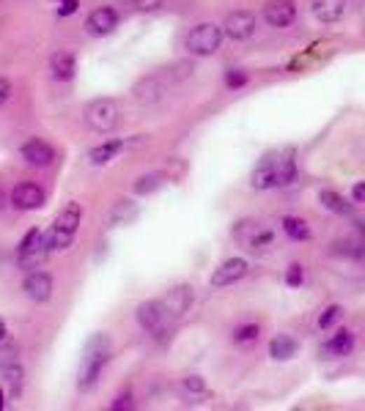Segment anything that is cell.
<instances>
[{"label": "cell", "instance_id": "6da1fadb", "mask_svg": "<svg viewBox=\"0 0 365 411\" xmlns=\"http://www.w3.org/2000/svg\"><path fill=\"white\" fill-rule=\"evenodd\" d=\"M110 351H113V340L110 335H94L88 343H85V351H83V362H80V373H77V386L83 392H91L97 384H99L102 373L110 362Z\"/></svg>", "mask_w": 365, "mask_h": 411}, {"label": "cell", "instance_id": "7a4b0ae2", "mask_svg": "<svg viewBox=\"0 0 365 411\" xmlns=\"http://www.w3.org/2000/svg\"><path fill=\"white\" fill-rule=\"evenodd\" d=\"M80 220H83V209L77 200H69L67 206L58 211L55 222L47 228V236H50V244H53V253L58 250H69L74 236H77V228H80Z\"/></svg>", "mask_w": 365, "mask_h": 411}, {"label": "cell", "instance_id": "3957f363", "mask_svg": "<svg viewBox=\"0 0 365 411\" xmlns=\"http://www.w3.org/2000/svg\"><path fill=\"white\" fill-rule=\"evenodd\" d=\"M83 118H85V124L94 129V132L110 134V132H116L118 124H121V107H118L116 99L99 96V99H91V102L85 104Z\"/></svg>", "mask_w": 365, "mask_h": 411}, {"label": "cell", "instance_id": "277c9868", "mask_svg": "<svg viewBox=\"0 0 365 411\" xmlns=\"http://www.w3.org/2000/svg\"><path fill=\"white\" fill-rule=\"evenodd\" d=\"M50 253H53V244H50L47 230L41 233L39 228H34L25 233V239L17 247V263H20V269L34 272V269H41V263L50 258Z\"/></svg>", "mask_w": 365, "mask_h": 411}, {"label": "cell", "instance_id": "5b68a950", "mask_svg": "<svg viewBox=\"0 0 365 411\" xmlns=\"http://www.w3.org/2000/svg\"><path fill=\"white\" fill-rule=\"evenodd\" d=\"M226 33L223 25H214V22H200L195 28H190V33L184 36V50L195 58H209L220 50Z\"/></svg>", "mask_w": 365, "mask_h": 411}, {"label": "cell", "instance_id": "8992f818", "mask_svg": "<svg viewBox=\"0 0 365 411\" xmlns=\"http://www.w3.org/2000/svg\"><path fill=\"white\" fill-rule=\"evenodd\" d=\"M167 85H170V80H167L163 71H160V74H149V77H143V80L135 85V99H137L143 107H154V104H160V102L165 99Z\"/></svg>", "mask_w": 365, "mask_h": 411}, {"label": "cell", "instance_id": "52a82bcc", "mask_svg": "<svg viewBox=\"0 0 365 411\" xmlns=\"http://www.w3.org/2000/svg\"><path fill=\"white\" fill-rule=\"evenodd\" d=\"M135 318H137V323H140L143 332H149V335L163 332L165 318H167L163 299H146V302H140L137 310H135Z\"/></svg>", "mask_w": 365, "mask_h": 411}, {"label": "cell", "instance_id": "ba28073f", "mask_svg": "<svg viewBox=\"0 0 365 411\" xmlns=\"http://www.w3.org/2000/svg\"><path fill=\"white\" fill-rule=\"evenodd\" d=\"M247 272H250V263L245 258H228L214 269L209 283H212V288H228V285H236L239 280H245Z\"/></svg>", "mask_w": 365, "mask_h": 411}, {"label": "cell", "instance_id": "9c48e42d", "mask_svg": "<svg viewBox=\"0 0 365 411\" xmlns=\"http://www.w3.org/2000/svg\"><path fill=\"white\" fill-rule=\"evenodd\" d=\"M256 28H259L256 14H253V11H245V8L231 11V14L226 17V22H223V33H226L231 41H245V39H250V36L256 33Z\"/></svg>", "mask_w": 365, "mask_h": 411}, {"label": "cell", "instance_id": "30bf717a", "mask_svg": "<svg viewBox=\"0 0 365 411\" xmlns=\"http://www.w3.org/2000/svg\"><path fill=\"white\" fill-rule=\"evenodd\" d=\"M22 291H25V296H28L31 302H36V305H44V302H50V299H53L55 280H53V274H50V272L34 269V272H28V277H25V283H22Z\"/></svg>", "mask_w": 365, "mask_h": 411}, {"label": "cell", "instance_id": "8fae6325", "mask_svg": "<svg viewBox=\"0 0 365 411\" xmlns=\"http://www.w3.org/2000/svg\"><path fill=\"white\" fill-rule=\"evenodd\" d=\"M193 302H195V291H193L187 283L167 288L165 296H163V305H165L167 318H181L184 313H190Z\"/></svg>", "mask_w": 365, "mask_h": 411}, {"label": "cell", "instance_id": "7c38bea8", "mask_svg": "<svg viewBox=\"0 0 365 411\" xmlns=\"http://www.w3.org/2000/svg\"><path fill=\"white\" fill-rule=\"evenodd\" d=\"M11 206L17 211H36L44 206V190L36 181H20L11 190Z\"/></svg>", "mask_w": 365, "mask_h": 411}, {"label": "cell", "instance_id": "4fadbf2b", "mask_svg": "<svg viewBox=\"0 0 365 411\" xmlns=\"http://www.w3.org/2000/svg\"><path fill=\"white\" fill-rule=\"evenodd\" d=\"M118 22H121V17H118V11L113 8V6H99V8H94L91 14H88V20H85V31L91 33V36H110V33L118 28Z\"/></svg>", "mask_w": 365, "mask_h": 411}, {"label": "cell", "instance_id": "5bb4252c", "mask_svg": "<svg viewBox=\"0 0 365 411\" xmlns=\"http://www.w3.org/2000/svg\"><path fill=\"white\" fill-rule=\"evenodd\" d=\"M20 154H22V159H25L31 167H50V165L55 162V148H53L47 140H41V137H28V140L22 143Z\"/></svg>", "mask_w": 365, "mask_h": 411}, {"label": "cell", "instance_id": "9a60e30c", "mask_svg": "<svg viewBox=\"0 0 365 411\" xmlns=\"http://www.w3.org/2000/svg\"><path fill=\"white\" fill-rule=\"evenodd\" d=\"M294 20H297L294 0H269L264 6V22L272 28H289Z\"/></svg>", "mask_w": 365, "mask_h": 411}, {"label": "cell", "instance_id": "2e32d148", "mask_svg": "<svg viewBox=\"0 0 365 411\" xmlns=\"http://www.w3.org/2000/svg\"><path fill=\"white\" fill-rule=\"evenodd\" d=\"M50 71H53V77L61 80V83L74 80V74H77V55H74L71 50H55V53L50 55Z\"/></svg>", "mask_w": 365, "mask_h": 411}, {"label": "cell", "instance_id": "e0dca14e", "mask_svg": "<svg viewBox=\"0 0 365 411\" xmlns=\"http://www.w3.org/2000/svg\"><path fill=\"white\" fill-rule=\"evenodd\" d=\"M310 8L322 25H332L346 14V0H313Z\"/></svg>", "mask_w": 365, "mask_h": 411}, {"label": "cell", "instance_id": "ac0fdd59", "mask_svg": "<svg viewBox=\"0 0 365 411\" xmlns=\"http://www.w3.org/2000/svg\"><path fill=\"white\" fill-rule=\"evenodd\" d=\"M137 217H140V206H137L135 200H130V197H121V200L110 209L107 222H110V228H121V225H132Z\"/></svg>", "mask_w": 365, "mask_h": 411}, {"label": "cell", "instance_id": "d6986e66", "mask_svg": "<svg viewBox=\"0 0 365 411\" xmlns=\"http://www.w3.org/2000/svg\"><path fill=\"white\" fill-rule=\"evenodd\" d=\"M299 354V340L291 335H275L269 340V356L275 362H289Z\"/></svg>", "mask_w": 365, "mask_h": 411}, {"label": "cell", "instance_id": "ffe728a7", "mask_svg": "<svg viewBox=\"0 0 365 411\" xmlns=\"http://www.w3.org/2000/svg\"><path fill=\"white\" fill-rule=\"evenodd\" d=\"M121 151H124V140L110 137V140H104L99 146H94L88 151V159H91V165H107V162H113V159L118 157Z\"/></svg>", "mask_w": 365, "mask_h": 411}, {"label": "cell", "instance_id": "44dd1931", "mask_svg": "<svg viewBox=\"0 0 365 411\" xmlns=\"http://www.w3.org/2000/svg\"><path fill=\"white\" fill-rule=\"evenodd\" d=\"M354 348V332L352 329H338L330 340L324 343V354L330 356H349Z\"/></svg>", "mask_w": 365, "mask_h": 411}, {"label": "cell", "instance_id": "7402d4cb", "mask_svg": "<svg viewBox=\"0 0 365 411\" xmlns=\"http://www.w3.org/2000/svg\"><path fill=\"white\" fill-rule=\"evenodd\" d=\"M319 203L327 209V211H332V214H338V217H349L352 214V203L340 195V192H335V190H322L319 192Z\"/></svg>", "mask_w": 365, "mask_h": 411}, {"label": "cell", "instance_id": "603a6c76", "mask_svg": "<svg viewBox=\"0 0 365 411\" xmlns=\"http://www.w3.org/2000/svg\"><path fill=\"white\" fill-rule=\"evenodd\" d=\"M167 181H170V176H167V170H154V173H146V176H140L137 181H135V195H151V192L163 190Z\"/></svg>", "mask_w": 365, "mask_h": 411}, {"label": "cell", "instance_id": "cb8c5ba5", "mask_svg": "<svg viewBox=\"0 0 365 411\" xmlns=\"http://www.w3.org/2000/svg\"><path fill=\"white\" fill-rule=\"evenodd\" d=\"M259 337H261V326L256 323V321H247V323H239V326H233L231 332V340L236 343L239 348H250L259 343Z\"/></svg>", "mask_w": 365, "mask_h": 411}, {"label": "cell", "instance_id": "d4e9b609", "mask_svg": "<svg viewBox=\"0 0 365 411\" xmlns=\"http://www.w3.org/2000/svg\"><path fill=\"white\" fill-rule=\"evenodd\" d=\"M259 230H261V222L253 220V217H245V220L233 222L231 236H233V242H239V244L250 247V242H253V236H256Z\"/></svg>", "mask_w": 365, "mask_h": 411}, {"label": "cell", "instance_id": "484cf974", "mask_svg": "<svg viewBox=\"0 0 365 411\" xmlns=\"http://www.w3.org/2000/svg\"><path fill=\"white\" fill-rule=\"evenodd\" d=\"M283 233L291 239V242H308L313 233H310V225L302 220V217H294V214H289V217H283Z\"/></svg>", "mask_w": 365, "mask_h": 411}, {"label": "cell", "instance_id": "4316f807", "mask_svg": "<svg viewBox=\"0 0 365 411\" xmlns=\"http://www.w3.org/2000/svg\"><path fill=\"white\" fill-rule=\"evenodd\" d=\"M0 376H3V381H6V386H8V395H11V398H20V395H22V379H25L22 365H14V368L3 370Z\"/></svg>", "mask_w": 365, "mask_h": 411}, {"label": "cell", "instance_id": "83f0119b", "mask_svg": "<svg viewBox=\"0 0 365 411\" xmlns=\"http://www.w3.org/2000/svg\"><path fill=\"white\" fill-rule=\"evenodd\" d=\"M14 365H20V348L14 343H8V340H3L0 343V373L14 368Z\"/></svg>", "mask_w": 365, "mask_h": 411}, {"label": "cell", "instance_id": "f1b7e54d", "mask_svg": "<svg viewBox=\"0 0 365 411\" xmlns=\"http://www.w3.org/2000/svg\"><path fill=\"white\" fill-rule=\"evenodd\" d=\"M340 318H343V307H340V305H327V307L322 310V316H319V329L327 332V329H332Z\"/></svg>", "mask_w": 365, "mask_h": 411}, {"label": "cell", "instance_id": "f546056e", "mask_svg": "<svg viewBox=\"0 0 365 411\" xmlns=\"http://www.w3.org/2000/svg\"><path fill=\"white\" fill-rule=\"evenodd\" d=\"M181 392L184 395H190V398H195V395H203L206 392V381H203V376H184L181 379Z\"/></svg>", "mask_w": 365, "mask_h": 411}, {"label": "cell", "instance_id": "4dcf8cb0", "mask_svg": "<svg viewBox=\"0 0 365 411\" xmlns=\"http://www.w3.org/2000/svg\"><path fill=\"white\" fill-rule=\"evenodd\" d=\"M247 83H250V74H247L245 69H228V71H226V88L239 91V88H245Z\"/></svg>", "mask_w": 365, "mask_h": 411}, {"label": "cell", "instance_id": "1f68e13d", "mask_svg": "<svg viewBox=\"0 0 365 411\" xmlns=\"http://www.w3.org/2000/svg\"><path fill=\"white\" fill-rule=\"evenodd\" d=\"M165 71H167L165 77L170 83H181V80H187V77L193 74V64H190V61H179V64H173L170 69H165Z\"/></svg>", "mask_w": 365, "mask_h": 411}, {"label": "cell", "instance_id": "d6a6232c", "mask_svg": "<svg viewBox=\"0 0 365 411\" xmlns=\"http://www.w3.org/2000/svg\"><path fill=\"white\" fill-rule=\"evenodd\" d=\"M272 242H275V230L261 225V230H259V233L253 236V242H250V250H266V247H272Z\"/></svg>", "mask_w": 365, "mask_h": 411}, {"label": "cell", "instance_id": "836d02e7", "mask_svg": "<svg viewBox=\"0 0 365 411\" xmlns=\"http://www.w3.org/2000/svg\"><path fill=\"white\" fill-rule=\"evenodd\" d=\"M286 285H291V288H299V285L305 283V266L302 263H291L289 269H286Z\"/></svg>", "mask_w": 365, "mask_h": 411}, {"label": "cell", "instance_id": "e575fe53", "mask_svg": "<svg viewBox=\"0 0 365 411\" xmlns=\"http://www.w3.org/2000/svg\"><path fill=\"white\" fill-rule=\"evenodd\" d=\"M135 406V398H132V392H121L113 403H110V409L113 411H124V409H132Z\"/></svg>", "mask_w": 365, "mask_h": 411}, {"label": "cell", "instance_id": "d590c367", "mask_svg": "<svg viewBox=\"0 0 365 411\" xmlns=\"http://www.w3.org/2000/svg\"><path fill=\"white\" fill-rule=\"evenodd\" d=\"M163 0H127V6L135 8V11H151V8H157Z\"/></svg>", "mask_w": 365, "mask_h": 411}, {"label": "cell", "instance_id": "8d00e7d4", "mask_svg": "<svg viewBox=\"0 0 365 411\" xmlns=\"http://www.w3.org/2000/svg\"><path fill=\"white\" fill-rule=\"evenodd\" d=\"M77 8H80V0H61V6H58V17H71Z\"/></svg>", "mask_w": 365, "mask_h": 411}, {"label": "cell", "instance_id": "74e56055", "mask_svg": "<svg viewBox=\"0 0 365 411\" xmlns=\"http://www.w3.org/2000/svg\"><path fill=\"white\" fill-rule=\"evenodd\" d=\"M8 99H11V80L0 74V107H3Z\"/></svg>", "mask_w": 365, "mask_h": 411}, {"label": "cell", "instance_id": "f35d334b", "mask_svg": "<svg viewBox=\"0 0 365 411\" xmlns=\"http://www.w3.org/2000/svg\"><path fill=\"white\" fill-rule=\"evenodd\" d=\"M352 200H354V203H365V181H357V184L352 187Z\"/></svg>", "mask_w": 365, "mask_h": 411}, {"label": "cell", "instance_id": "ab89813d", "mask_svg": "<svg viewBox=\"0 0 365 411\" xmlns=\"http://www.w3.org/2000/svg\"><path fill=\"white\" fill-rule=\"evenodd\" d=\"M3 340H8V323H6V318L0 316V343Z\"/></svg>", "mask_w": 365, "mask_h": 411}, {"label": "cell", "instance_id": "60d3db41", "mask_svg": "<svg viewBox=\"0 0 365 411\" xmlns=\"http://www.w3.org/2000/svg\"><path fill=\"white\" fill-rule=\"evenodd\" d=\"M6 409V392H3V386H0V411Z\"/></svg>", "mask_w": 365, "mask_h": 411}]
</instances>
